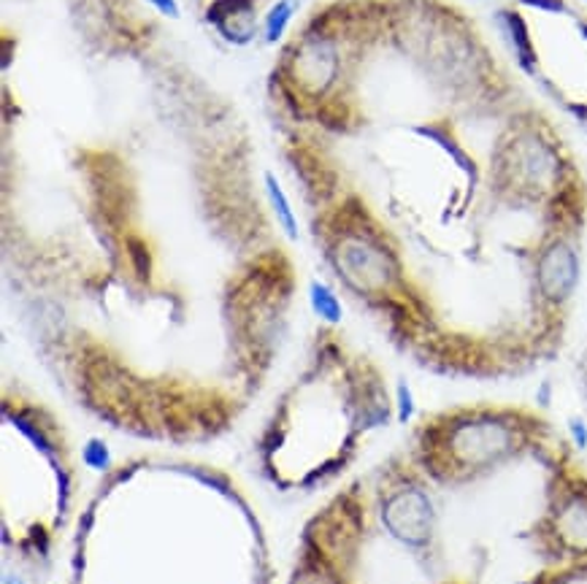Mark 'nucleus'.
<instances>
[{"instance_id":"2eb2a0df","label":"nucleus","mask_w":587,"mask_h":584,"mask_svg":"<svg viewBox=\"0 0 587 584\" xmlns=\"http://www.w3.org/2000/svg\"><path fill=\"white\" fill-rule=\"evenodd\" d=\"M568 436L579 452H587V423L583 417H568Z\"/></svg>"},{"instance_id":"ddd939ff","label":"nucleus","mask_w":587,"mask_h":584,"mask_svg":"<svg viewBox=\"0 0 587 584\" xmlns=\"http://www.w3.org/2000/svg\"><path fill=\"white\" fill-rule=\"evenodd\" d=\"M82 460L87 469L106 471L111 465V449L106 447V441H100V438H89L82 447Z\"/></svg>"},{"instance_id":"a211bd4d","label":"nucleus","mask_w":587,"mask_h":584,"mask_svg":"<svg viewBox=\"0 0 587 584\" xmlns=\"http://www.w3.org/2000/svg\"><path fill=\"white\" fill-rule=\"evenodd\" d=\"M149 3H152L158 11H163L166 16H173V20L179 16V3H176V0H149Z\"/></svg>"},{"instance_id":"6e6552de","label":"nucleus","mask_w":587,"mask_h":584,"mask_svg":"<svg viewBox=\"0 0 587 584\" xmlns=\"http://www.w3.org/2000/svg\"><path fill=\"white\" fill-rule=\"evenodd\" d=\"M501 25L503 31H506V38L509 44H512L514 49V58H517L519 69H523L525 73H534L536 71V49H534V41H530V33H528V25H525L523 14L519 11H501Z\"/></svg>"},{"instance_id":"1a4fd4ad","label":"nucleus","mask_w":587,"mask_h":584,"mask_svg":"<svg viewBox=\"0 0 587 584\" xmlns=\"http://www.w3.org/2000/svg\"><path fill=\"white\" fill-rule=\"evenodd\" d=\"M266 193H268V200H271L273 217H277V222L282 224L284 235H288V239H298L301 235L298 219H295V211H293V206H290L288 193H284L282 184H279V179L273 177V173H266Z\"/></svg>"},{"instance_id":"9b49d317","label":"nucleus","mask_w":587,"mask_h":584,"mask_svg":"<svg viewBox=\"0 0 587 584\" xmlns=\"http://www.w3.org/2000/svg\"><path fill=\"white\" fill-rule=\"evenodd\" d=\"M295 5H298V0H279V3L273 5L271 11H268V16H266V41L268 44H277L279 38L284 36L290 20H293Z\"/></svg>"},{"instance_id":"f3484780","label":"nucleus","mask_w":587,"mask_h":584,"mask_svg":"<svg viewBox=\"0 0 587 584\" xmlns=\"http://www.w3.org/2000/svg\"><path fill=\"white\" fill-rule=\"evenodd\" d=\"M293 584H333L326 574H317V571H304Z\"/></svg>"},{"instance_id":"f03ea898","label":"nucleus","mask_w":587,"mask_h":584,"mask_svg":"<svg viewBox=\"0 0 587 584\" xmlns=\"http://www.w3.org/2000/svg\"><path fill=\"white\" fill-rule=\"evenodd\" d=\"M382 525L404 547L425 549L436 531L433 498L419 485L399 487V490L384 498Z\"/></svg>"},{"instance_id":"20e7f679","label":"nucleus","mask_w":587,"mask_h":584,"mask_svg":"<svg viewBox=\"0 0 587 584\" xmlns=\"http://www.w3.org/2000/svg\"><path fill=\"white\" fill-rule=\"evenodd\" d=\"M579 252L568 239H552L536 257V288L552 306H561L577 292Z\"/></svg>"},{"instance_id":"39448f33","label":"nucleus","mask_w":587,"mask_h":584,"mask_svg":"<svg viewBox=\"0 0 587 584\" xmlns=\"http://www.w3.org/2000/svg\"><path fill=\"white\" fill-rule=\"evenodd\" d=\"M509 179L530 193H541L558 182V155L536 133H523L509 146Z\"/></svg>"},{"instance_id":"7ed1b4c3","label":"nucleus","mask_w":587,"mask_h":584,"mask_svg":"<svg viewBox=\"0 0 587 584\" xmlns=\"http://www.w3.org/2000/svg\"><path fill=\"white\" fill-rule=\"evenodd\" d=\"M335 268L352 288L371 292L388 288L395 279V257L382 244L363 235H350L335 252Z\"/></svg>"},{"instance_id":"dca6fc26","label":"nucleus","mask_w":587,"mask_h":584,"mask_svg":"<svg viewBox=\"0 0 587 584\" xmlns=\"http://www.w3.org/2000/svg\"><path fill=\"white\" fill-rule=\"evenodd\" d=\"M523 5H530V9L539 11H550V14H566L568 5L563 0H519Z\"/></svg>"},{"instance_id":"423d86ee","label":"nucleus","mask_w":587,"mask_h":584,"mask_svg":"<svg viewBox=\"0 0 587 584\" xmlns=\"http://www.w3.org/2000/svg\"><path fill=\"white\" fill-rule=\"evenodd\" d=\"M547 527L558 547L574 558H587V487L574 482L552 501Z\"/></svg>"},{"instance_id":"9d476101","label":"nucleus","mask_w":587,"mask_h":584,"mask_svg":"<svg viewBox=\"0 0 587 584\" xmlns=\"http://www.w3.org/2000/svg\"><path fill=\"white\" fill-rule=\"evenodd\" d=\"M309 303H311V312H315L317 317L322 319V323L339 325L341 319H344V306H341V301L335 297V292L328 288L326 282H311L309 284Z\"/></svg>"},{"instance_id":"4468645a","label":"nucleus","mask_w":587,"mask_h":584,"mask_svg":"<svg viewBox=\"0 0 587 584\" xmlns=\"http://www.w3.org/2000/svg\"><path fill=\"white\" fill-rule=\"evenodd\" d=\"M550 584H587V563L574 565V569L561 571L550 580Z\"/></svg>"},{"instance_id":"6ab92c4d","label":"nucleus","mask_w":587,"mask_h":584,"mask_svg":"<svg viewBox=\"0 0 587 584\" xmlns=\"http://www.w3.org/2000/svg\"><path fill=\"white\" fill-rule=\"evenodd\" d=\"M3 584H25V582H22V576H11V574H5L3 576Z\"/></svg>"},{"instance_id":"0eeeda50","label":"nucleus","mask_w":587,"mask_h":584,"mask_svg":"<svg viewBox=\"0 0 587 584\" xmlns=\"http://www.w3.org/2000/svg\"><path fill=\"white\" fill-rule=\"evenodd\" d=\"M298 71L306 87L326 89L335 73L333 49L328 47V44H311V47H306L298 58Z\"/></svg>"},{"instance_id":"f8f14e48","label":"nucleus","mask_w":587,"mask_h":584,"mask_svg":"<svg viewBox=\"0 0 587 584\" xmlns=\"http://www.w3.org/2000/svg\"><path fill=\"white\" fill-rule=\"evenodd\" d=\"M417 414V398L415 392H412L409 381L401 379L399 385H395V419H399L401 425L412 423Z\"/></svg>"},{"instance_id":"f257e3e1","label":"nucleus","mask_w":587,"mask_h":584,"mask_svg":"<svg viewBox=\"0 0 587 584\" xmlns=\"http://www.w3.org/2000/svg\"><path fill=\"white\" fill-rule=\"evenodd\" d=\"M528 438L514 414L472 412L433 428L428 458L441 474L472 476L517 454Z\"/></svg>"}]
</instances>
